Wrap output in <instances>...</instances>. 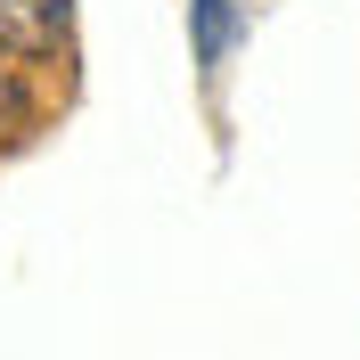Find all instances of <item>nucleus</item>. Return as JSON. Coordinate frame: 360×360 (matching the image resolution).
Segmentation results:
<instances>
[{
    "mask_svg": "<svg viewBox=\"0 0 360 360\" xmlns=\"http://www.w3.org/2000/svg\"><path fill=\"white\" fill-rule=\"evenodd\" d=\"M221 8H229V0H205V17H213V25H205V41H221Z\"/></svg>",
    "mask_w": 360,
    "mask_h": 360,
    "instance_id": "nucleus-2",
    "label": "nucleus"
},
{
    "mask_svg": "<svg viewBox=\"0 0 360 360\" xmlns=\"http://www.w3.org/2000/svg\"><path fill=\"white\" fill-rule=\"evenodd\" d=\"M74 33V0H0V58H58Z\"/></svg>",
    "mask_w": 360,
    "mask_h": 360,
    "instance_id": "nucleus-1",
    "label": "nucleus"
}]
</instances>
